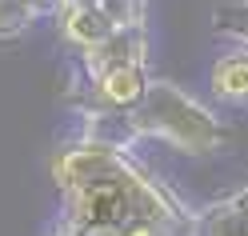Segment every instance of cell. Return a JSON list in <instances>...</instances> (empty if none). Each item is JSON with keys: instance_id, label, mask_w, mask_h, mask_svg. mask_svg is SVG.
Returning a JSON list of instances; mask_svg holds the SVG:
<instances>
[{"instance_id": "6da1fadb", "label": "cell", "mask_w": 248, "mask_h": 236, "mask_svg": "<svg viewBox=\"0 0 248 236\" xmlns=\"http://www.w3.org/2000/svg\"><path fill=\"white\" fill-rule=\"evenodd\" d=\"M64 224L76 236H188V212L124 148L76 136L52 156Z\"/></svg>"}, {"instance_id": "7a4b0ae2", "label": "cell", "mask_w": 248, "mask_h": 236, "mask_svg": "<svg viewBox=\"0 0 248 236\" xmlns=\"http://www.w3.org/2000/svg\"><path fill=\"white\" fill-rule=\"evenodd\" d=\"M124 120H128L132 136L160 140V144L188 156H208L224 148L220 116H212L208 104H200L196 96H188L184 88L168 80H152L148 92L124 112Z\"/></svg>"}, {"instance_id": "3957f363", "label": "cell", "mask_w": 248, "mask_h": 236, "mask_svg": "<svg viewBox=\"0 0 248 236\" xmlns=\"http://www.w3.org/2000/svg\"><path fill=\"white\" fill-rule=\"evenodd\" d=\"M88 76V88L104 108L112 112H128L148 92V60H116V64H104V68H92Z\"/></svg>"}, {"instance_id": "277c9868", "label": "cell", "mask_w": 248, "mask_h": 236, "mask_svg": "<svg viewBox=\"0 0 248 236\" xmlns=\"http://www.w3.org/2000/svg\"><path fill=\"white\" fill-rule=\"evenodd\" d=\"M188 236H248V184L192 208Z\"/></svg>"}, {"instance_id": "5b68a950", "label": "cell", "mask_w": 248, "mask_h": 236, "mask_svg": "<svg viewBox=\"0 0 248 236\" xmlns=\"http://www.w3.org/2000/svg\"><path fill=\"white\" fill-rule=\"evenodd\" d=\"M212 96L224 104H248V40H236L212 60L208 72Z\"/></svg>"}, {"instance_id": "8992f818", "label": "cell", "mask_w": 248, "mask_h": 236, "mask_svg": "<svg viewBox=\"0 0 248 236\" xmlns=\"http://www.w3.org/2000/svg\"><path fill=\"white\" fill-rule=\"evenodd\" d=\"M60 0H0V40H12L36 28L40 20H56Z\"/></svg>"}, {"instance_id": "52a82bcc", "label": "cell", "mask_w": 248, "mask_h": 236, "mask_svg": "<svg viewBox=\"0 0 248 236\" xmlns=\"http://www.w3.org/2000/svg\"><path fill=\"white\" fill-rule=\"evenodd\" d=\"M216 28L228 32L232 40H248V0L220 4V8H216Z\"/></svg>"}, {"instance_id": "ba28073f", "label": "cell", "mask_w": 248, "mask_h": 236, "mask_svg": "<svg viewBox=\"0 0 248 236\" xmlns=\"http://www.w3.org/2000/svg\"><path fill=\"white\" fill-rule=\"evenodd\" d=\"M104 0H60V8H100Z\"/></svg>"}, {"instance_id": "9c48e42d", "label": "cell", "mask_w": 248, "mask_h": 236, "mask_svg": "<svg viewBox=\"0 0 248 236\" xmlns=\"http://www.w3.org/2000/svg\"><path fill=\"white\" fill-rule=\"evenodd\" d=\"M56 236H76V232H68V228H60V232H56Z\"/></svg>"}]
</instances>
